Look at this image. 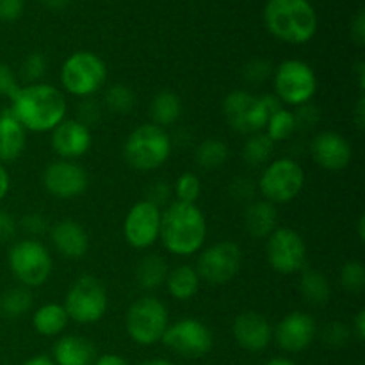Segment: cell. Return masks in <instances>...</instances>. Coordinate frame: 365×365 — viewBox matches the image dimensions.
<instances>
[{"label": "cell", "instance_id": "obj_1", "mask_svg": "<svg viewBox=\"0 0 365 365\" xmlns=\"http://www.w3.org/2000/svg\"><path fill=\"white\" fill-rule=\"evenodd\" d=\"M9 100L11 114L27 132H52L66 120V98L56 86L43 82L20 86Z\"/></svg>", "mask_w": 365, "mask_h": 365}, {"label": "cell", "instance_id": "obj_2", "mask_svg": "<svg viewBox=\"0 0 365 365\" xmlns=\"http://www.w3.org/2000/svg\"><path fill=\"white\" fill-rule=\"evenodd\" d=\"M159 239L171 255H195L205 245V214L196 203H182L175 200L166 210H163Z\"/></svg>", "mask_w": 365, "mask_h": 365}, {"label": "cell", "instance_id": "obj_3", "mask_svg": "<svg viewBox=\"0 0 365 365\" xmlns=\"http://www.w3.org/2000/svg\"><path fill=\"white\" fill-rule=\"evenodd\" d=\"M264 24L280 41L305 45L317 31V14L309 0H269L264 7Z\"/></svg>", "mask_w": 365, "mask_h": 365}, {"label": "cell", "instance_id": "obj_4", "mask_svg": "<svg viewBox=\"0 0 365 365\" xmlns=\"http://www.w3.org/2000/svg\"><path fill=\"white\" fill-rule=\"evenodd\" d=\"M282 109V102L274 95L257 96L246 89H234L223 100V116L232 130L241 134H257L266 128L273 113Z\"/></svg>", "mask_w": 365, "mask_h": 365}, {"label": "cell", "instance_id": "obj_5", "mask_svg": "<svg viewBox=\"0 0 365 365\" xmlns=\"http://www.w3.org/2000/svg\"><path fill=\"white\" fill-rule=\"evenodd\" d=\"M171 148L173 145L166 128L145 123L128 134L123 145V159L130 168L146 173L164 166L170 159Z\"/></svg>", "mask_w": 365, "mask_h": 365}, {"label": "cell", "instance_id": "obj_6", "mask_svg": "<svg viewBox=\"0 0 365 365\" xmlns=\"http://www.w3.org/2000/svg\"><path fill=\"white\" fill-rule=\"evenodd\" d=\"M7 262L13 277L24 287H41L52 274V255L38 239H21L9 248Z\"/></svg>", "mask_w": 365, "mask_h": 365}, {"label": "cell", "instance_id": "obj_7", "mask_svg": "<svg viewBox=\"0 0 365 365\" xmlns=\"http://www.w3.org/2000/svg\"><path fill=\"white\" fill-rule=\"evenodd\" d=\"M59 78L64 91L78 98H88L103 88L107 81V66L100 56L81 50L64 61Z\"/></svg>", "mask_w": 365, "mask_h": 365}, {"label": "cell", "instance_id": "obj_8", "mask_svg": "<svg viewBox=\"0 0 365 365\" xmlns=\"http://www.w3.org/2000/svg\"><path fill=\"white\" fill-rule=\"evenodd\" d=\"M168 327L170 314L166 305L153 296H141L135 299L125 316L128 337L139 346H153L160 342Z\"/></svg>", "mask_w": 365, "mask_h": 365}, {"label": "cell", "instance_id": "obj_9", "mask_svg": "<svg viewBox=\"0 0 365 365\" xmlns=\"http://www.w3.org/2000/svg\"><path fill=\"white\" fill-rule=\"evenodd\" d=\"M63 307L73 323L93 324L106 316L109 309V296L98 278L84 274L68 289Z\"/></svg>", "mask_w": 365, "mask_h": 365}, {"label": "cell", "instance_id": "obj_10", "mask_svg": "<svg viewBox=\"0 0 365 365\" xmlns=\"http://www.w3.org/2000/svg\"><path fill=\"white\" fill-rule=\"evenodd\" d=\"M305 185V171L302 164L291 157H280L260 173L259 191L264 200L273 205L292 202Z\"/></svg>", "mask_w": 365, "mask_h": 365}, {"label": "cell", "instance_id": "obj_11", "mask_svg": "<svg viewBox=\"0 0 365 365\" xmlns=\"http://www.w3.org/2000/svg\"><path fill=\"white\" fill-rule=\"evenodd\" d=\"M274 96L282 103L302 107L310 103L317 91V77L312 66L298 59H287L273 70Z\"/></svg>", "mask_w": 365, "mask_h": 365}, {"label": "cell", "instance_id": "obj_12", "mask_svg": "<svg viewBox=\"0 0 365 365\" xmlns=\"http://www.w3.org/2000/svg\"><path fill=\"white\" fill-rule=\"evenodd\" d=\"M242 252L237 242L220 241L203 250L196 264L200 280L210 285H225L241 271Z\"/></svg>", "mask_w": 365, "mask_h": 365}, {"label": "cell", "instance_id": "obj_13", "mask_svg": "<svg viewBox=\"0 0 365 365\" xmlns=\"http://www.w3.org/2000/svg\"><path fill=\"white\" fill-rule=\"evenodd\" d=\"M269 266L280 274H296L307 266V245L302 235L287 227H278L266 241Z\"/></svg>", "mask_w": 365, "mask_h": 365}, {"label": "cell", "instance_id": "obj_14", "mask_svg": "<svg viewBox=\"0 0 365 365\" xmlns=\"http://www.w3.org/2000/svg\"><path fill=\"white\" fill-rule=\"evenodd\" d=\"M170 351L184 356V359H202L210 353L214 346L212 334L209 327L198 319H180L170 324L160 339Z\"/></svg>", "mask_w": 365, "mask_h": 365}, {"label": "cell", "instance_id": "obj_15", "mask_svg": "<svg viewBox=\"0 0 365 365\" xmlns=\"http://www.w3.org/2000/svg\"><path fill=\"white\" fill-rule=\"evenodd\" d=\"M163 210L148 200L134 203L123 221L125 241L134 250H148L159 241Z\"/></svg>", "mask_w": 365, "mask_h": 365}, {"label": "cell", "instance_id": "obj_16", "mask_svg": "<svg viewBox=\"0 0 365 365\" xmlns=\"http://www.w3.org/2000/svg\"><path fill=\"white\" fill-rule=\"evenodd\" d=\"M89 178L82 166L73 160H56L43 171V185L53 198L73 200L84 195Z\"/></svg>", "mask_w": 365, "mask_h": 365}, {"label": "cell", "instance_id": "obj_17", "mask_svg": "<svg viewBox=\"0 0 365 365\" xmlns=\"http://www.w3.org/2000/svg\"><path fill=\"white\" fill-rule=\"evenodd\" d=\"M317 324L307 312H291L273 328V341L285 353H302L314 342Z\"/></svg>", "mask_w": 365, "mask_h": 365}, {"label": "cell", "instance_id": "obj_18", "mask_svg": "<svg viewBox=\"0 0 365 365\" xmlns=\"http://www.w3.org/2000/svg\"><path fill=\"white\" fill-rule=\"evenodd\" d=\"M310 153L317 166L328 171H342L353 159V148L348 139L339 132H321L310 145Z\"/></svg>", "mask_w": 365, "mask_h": 365}, {"label": "cell", "instance_id": "obj_19", "mask_svg": "<svg viewBox=\"0 0 365 365\" xmlns=\"http://www.w3.org/2000/svg\"><path fill=\"white\" fill-rule=\"evenodd\" d=\"M93 135L89 127L78 120H64L52 130L50 145L63 160L81 159L89 152Z\"/></svg>", "mask_w": 365, "mask_h": 365}, {"label": "cell", "instance_id": "obj_20", "mask_svg": "<svg viewBox=\"0 0 365 365\" xmlns=\"http://www.w3.org/2000/svg\"><path fill=\"white\" fill-rule=\"evenodd\" d=\"M232 334L235 342L245 351L259 353L264 351L273 341V327L269 321L259 312H242L239 314L232 324Z\"/></svg>", "mask_w": 365, "mask_h": 365}, {"label": "cell", "instance_id": "obj_21", "mask_svg": "<svg viewBox=\"0 0 365 365\" xmlns=\"http://www.w3.org/2000/svg\"><path fill=\"white\" fill-rule=\"evenodd\" d=\"M53 248L68 260H81L89 250L88 232L73 220H63L50 230Z\"/></svg>", "mask_w": 365, "mask_h": 365}, {"label": "cell", "instance_id": "obj_22", "mask_svg": "<svg viewBox=\"0 0 365 365\" xmlns=\"http://www.w3.org/2000/svg\"><path fill=\"white\" fill-rule=\"evenodd\" d=\"M56 365H93L96 348L91 341L81 335H64L53 346Z\"/></svg>", "mask_w": 365, "mask_h": 365}, {"label": "cell", "instance_id": "obj_23", "mask_svg": "<svg viewBox=\"0 0 365 365\" xmlns=\"http://www.w3.org/2000/svg\"><path fill=\"white\" fill-rule=\"evenodd\" d=\"M27 146V130L16 121L9 109L0 113V164L20 159Z\"/></svg>", "mask_w": 365, "mask_h": 365}, {"label": "cell", "instance_id": "obj_24", "mask_svg": "<svg viewBox=\"0 0 365 365\" xmlns=\"http://www.w3.org/2000/svg\"><path fill=\"white\" fill-rule=\"evenodd\" d=\"M245 227L252 237L267 239L278 228V210L277 205L257 200L246 207Z\"/></svg>", "mask_w": 365, "mask_h": 365}, {"label": "cell", "instance_id": "obj_25", "mask_svg": "<svg viewBox=\"0 0 365 365\" xmlns=\"http://www.w3.org/2000/svg\"><path fill=\"white\" fill-rule=\"evenodd\" d=\"M70 317L59 303H46L32 314V327L43 337H56L68 328Z\"/></svg>", "mask_w": 365, "mask_h": 365}, {"label": "cell", "instance_id": "obj_26", "mask_svg": "<svg viewBox=\"0 0 365 365\" xmlns=\"http://www.w3.org/2000/svg\"><path fill=\"white\" fill-rule=\"evenodd\" d=\"M200 282L202 280L196 273V267L182 264V266L170 269L166 278V287L171 298L178 299V302H189L198 292Z\"/></svg>", "mask_w": 365, "mask_h": 365}, {"label": "cell", "instance_id": "obj_27", "mask_svg": "<svg viewBox=\"0 0 365 365\" xmlns=\"http://www.w3.org/2000/svg\"><path fill=\"white\" fill-rule=\"evenodd\" d=\"M150 116H152V123L157 127L166 128L170 125H175L182 116L180 96L170 89L159 91L150 103Z\"/></svg>", "mask_w": 365, "mask_h": 365}, {"label": "cell", "instance_id": "obj_28", "mask_svg": "<svg viewBox=\"0 0 365 365\" xmlns=\"http://www.w3.org/2000/svg\"><path fill=\"white\" fill-rule=\"evenodd\" d=\"M170 267L160 255H146L135 267V282L145 291H155L166 284Z\"/></svg>", "mask_w": 365, "mask_h": 365}, {"label": "cell", "instance_id": "obj_29", "mask_svg": "<svg viewBox=\"0 0 365 365\" xmlns=\"http://www.w3.org/2000/svg\"><path fill=\"white\" fill-rule=\"evenodd\" d=\"M299 292L303 299L314 307L327 305L331 298V285L324 274L319 271L305 269L299 280Z\"/></svg>", "mask_w": 365, "mask_h": 365}, {"label": "cell", "instance_id": "obj_30", "mask_svg": "<svg viewBox=\"0 0 365 365\" xmlns=\"http://www.w3.org/2000/svg\"><path fill=\"white\" fill-rule=\"evenodd\" d=\"M228 157H230V150H228L227 143L220 141V139H205L203 143H200L195 152L196 164L207 171L221 168L227 163Z\"/></svg>", "mask_w": 365, "mask_h": 365}, {"label": "cell", "instance_id": "obj_31", "mask_svg": "<svg viewBox=\"0 0 365 365\" xmlns=\"http://www.w3.org/2000/svg\"><path fill=\"white\" fill-rule=\"evenodd\" d=\"M274 143L266 135V132H257L246 139L242 146V160L248 166H262L271 159Z\"/></svg>", "mask_w": 365, "mask_h": 365}, {"label": "cell", "instance_id": "obj_32", "mask_svg": "<svg viewBox=\"0 0 365 365\" xmlns=\"http://www.w3.org/2000/svg\"><path fill=\"white\" fill-rule=\"evenodd\" d=\"M32 309V294L27 287H13L0 296V312L9 319L25 316Z\"/></svg>", "mask_w": 365, "mask_h": 365}, {"label": "cell", "instance_id": "obj_33", "mask_svg": "<svg viewBox=\"0 0 365 365\" xmlns=\"http://www.w3.org/2000/svg\"><path fill=\"white\" fill-rule=\"evenodd\" d=\"M298 125H296V116L294 113L287 109H278L277 113H273L269 116L266 123V135L273 143L287 141L292 134L296 132Z\"/></svg>", "mask_w": 365, "mask_h": 365}, {"label": "cell", "instance_id": "obj_34", "mask_svg": "<svg viewBox=\"0 0 365 365\" xmlns=\"http://www.w3.org/2000/svg\"><path fill=\"white\" fill-rule=\"evenodd\" d=\"M106 103L113 113L128 114L135 106V95L128 86L114 84L107 89Z\"/></svg>", "mask_w": 365, "mask_h": 365}, {"label": "cell", "instance_id": "obj_35", "mask_svg": "<svg viewBox=\"0 0 365 365\" xmlns=\"http://www.w3.org/2000/svg\"><path fill=\"white\" fill-rule=\"evenodd\" d=\"M200 192H202V180H200L198 175L191 173V171L182 173L173 185L175 198L182 203H196V200L200 198Z\"/></svg>", "mask_w": 365, "mask_h": 365}, {"label": "cell", "instance_id": "obj_36", "mask_svg": "<svg viewBox=\"0 0 365 365\" xmlns=\"http://www.w3.org/2000/svg\"><path fill=\"white\" fill-rule=\"evenodd\" d=\"M341 285L344 291L359 294L365 289V266L360 260H349L341 269Z\"/></svg>", "mask_w": 365, "mask_h": 365}, {"label": "cell", "instance_id": "obj_37", "mask_svg": "<svg viewBox=\"0 0 365 365\" xmlns=\"http://www.w3.org/2000/svg\"><path fill=\"white\" fill-rule=\"evenodd\" d=\"M46 73V57L43 53L34 52L29 53L21 63V77L27 84H36Z\"/></svg>", "mask_w": 365, "mask_h": 365}, {"label": "cell", "instance_id": "obj_38", "mask_svg": "<svg viewBox=\"0 0 365 365\" xmlns=\"http://www.w3.org/2000/svg\"><path fill=\"white\" fill-rule=\"evenodd\" d=\"M273 70L269 61L266 59H252L246 63V66L242 68V78H245L248 84H262L264 81H267L269 77H273Z\"/></svg>", "mask_w": 365, "mask_h": 365}, {"label": "cell", "instance_id": "obj_39", "mask_svg": "<svg viewBox=\"0 0 365 365\" xmlns=\"http://www.w3.org/2000/svg\"><path fill=\"white\" fill-rule=\"evenodd\" d=\"M351 330L348 328V324L344 323H330L327 324L323 331V341L327 342L330 348H342V346L348 344L349 337H351Z\"/></svg>", "mask_w": 365, "mask_h": 365}, {"label": "cell", "instance_id": "obj_40", "mask_svg": "<svg viewBox=\"0 0 365 365\" xmlns=\"http://www.w3.org/2000/svg\"><path fill=\"white\" fill-rule=\"evenodd\" d=\"M171 196H173V187H171L168 182L159 180V182H155V184H152V187L148 189V196H146V200H148V202H152L153 205H157L160 209L163 205L170 203Z\"/></svg>", "mask_w": 365, "mask_h": 365}, {"label": "cell", "instance_id": "obj_41", "mask_svg": "<svg viewBox=\"0 0 365 365\" xmlns=\"http://www.w3.org/2000/svg\"><path fill=\"white\" fill-rule=\"evenodd\" d=\"M18 89H20V84L14 71L6 63H0V96L11 98Z\"/></svg>", "mask_w": 365, "mask_h": 365}, {"label": "cell", "instance_id": "obj_42", "mask_svg": "<svg viewBox=\"0 0 365 365\" xmlns=\"http://www.w3.org/2000/svg\"><path fill=\"white\" fill-rule=\"evenodd\" d=\"M24 0H0V21H16L24 14Z\"/></svg>", "mask_w": 365, "mask_h": 365}, {"label": "cell", "instance_id": "obj_43", "mask_svg": "<svg viewBox=\"0 0 365 365\" xmlns=\"http://www.w3.org/2000/svg\"><path fill=\"white\" fill-rule=\"evenodd\" d=\"M100 114H102V109H100L98 103L93 102V100H86V102H82L81 106H78V121L84 123L86 127H89L91 123L98 121Z\"/></svg>", "mask_w": 365, "mask_h": 365}, {"label": "cell", "instance_id": "obj_44", "mask_svg": "<svg viewBox=\"0 0 365 365\" xmlns=\"http://www.w3.org/2000/svg\"><path fill=\"white\" fill-rule=\"evenodd\" d=\"M21 227H24L29 234L41 235V234H45L46 228H48V223H46V220L41 216V214L34 212V214H29V216L24 217V221H21Z\"/></svg>", "mask_w": 365, "mask_h": 365}, {"label": "cell", "instance_id": "obj_45", "mask_svg": "<svg viewBox=\"0 0 365 365\" xmlns=\"http://www.w3.org/2000/svg\"><path fill=\"white\" fill-rule=\"evenodd\" d=\"M16 235V221L7 210L0 209V242L11 241Z\"/></svg>", "mask_w": 365, "mask_h": 365}, {"label": "cell", "instance_id": "obj_46", "mask_svg": "<svg viewBox=\"0 0 365 365\" xmlns=\"http://www.w3.org/2000/svg\"><path fill=\"white\" fill-rule=\"evenodd\" d=\"M294 116L298 127H312V125H316L317 121H319V113H317L316 107L310 106V103L299 107V113H296Z\"/></svg>", "mask_w": 365, "mask_h": 365}, {"label": "cell", "instance_id": "obj_47", "mask_svg": "<svg viewBox=\"0 0 365 365\" xmlns=\"http://www.w3.org/2000/svg\"><path fill=\"white\" fill-rule=\"evenodd\" d=\"M351 38L356 45L362 46L365 43V13L359 11L351 21Z\"/></svg>", "mask_w": 365, "mask_h": 365}, {"label": "cell", "instance_id": "obj_48", "mask_svg": "<svg viewBox=\"0 0 365 365\" xmlns=\"http://www.w3.org/2000/svg\"><path fill=\"white\" fill-rule=\"evenodd\" d=\"M351 334L355 335L356 341L364 342V339H365V310H360V312L355 316V319H353Z\"/></svg>", "mask_w": 365, "mask_h": 365}, {"label": "cell", "instance_id": "obj_49", "mask_svg": "<svg viewBox=\"0 0 365 365\" xmlns=\"http://www.w3.org/2000/svg\"><path fill=\"white\" fill-rule=\"evenodd\" d=\"M353 121H355V125L359 130H364V127H365V98H364V95H360L359 102H356L355 113H353Z\"/></svg>", "mask_w": 365, "mask_h": 365}, {"label": "cell", "instance_id": "obj_50", "mask_svg": "<svg viewBox=\"0 0 365 365\" xmlns=\"http://www.w3.org/2000/svg\"><path fill=\"white\" fill-rule=\"evenodd\" d=\"M93 365H128L127 360L120 355H114V353H107V355L96 356L95 364Z\"/></svg>", "mask_w": 365, "mask_h": 365}, {"label": "cell", "instance_id": "obj_51", "mask_svg": "<svg viewBox=\"0 0 365 365\" xmlns=\"http://www.w3.org/2000/svg\"><path fill=\"white\" fill-rule=\"evenodd\" d=\"M9 187H11L9 173H7V170L4 168V164H0V202H2V200L7 196Z\"/></svg>", "mask_w": 365, "mask_h": 365}, {"label": "cell", "instance_id": "obj_52", "mask_svg": "<svg viewBox=\"0 0 365 365\" xmlns=\"http://www.w3.org/2000/svg\"><path fill=\"white\" fill-rule=\"evenodd\" d=\"M355 73H356V78H359L360 95H364V89H365V64L362 63V61H360V63H356Z\"/></svg>", "mask_w": 365, "mask_h": 365}, {"label": "cell", "instance_id": "obj_53", "mask_svg": "<svg viewBox=\"0 0 365 365\" xmlns=\"http://www.w3.org/2000/svg\"><path fill=\"white\" fill-rule=\"evenodd\" d=\"M24 365H56V362L46 355H36L32 359H29Z\"/></svg>", "mask_w": 365, "mask_h": 365}, {"label": "cell", "instance_id": "obj_54", "mask_svg": "<svg viewBox=\"0 0 365 365\" xmlns=\"http://www.w3.org/2000/svg\"><path fill=\"white\" fill-rule=\"evenodd\" d=\"M43 2H45V6L50 7V9H63L64 6H68L70 0H43Z\"/></svg>", "mask_w": 365, "mask_h": 365}, {"label": "cell", "instance_id": "obj_55", "mask_svg": "<svg viewBox=\"0 0 365 365\" xmlns=\"http://www.w3.org/2000/svg\"><path fill=\"white\" fill-rule=\"evenodd\" d=\"M356 230H359V239L360 241H365V217L360 216L359 217V225H356Z\"/></svg>", "mask_w": 365, "mask_h": 365}, {"label": "cell", "instance_id": "obj_56", "mask_svg": "<svg viewBox=\"0 0 365 365\" xmlns=\"http://www.w3.org/2000/svg\"><path fill=\"white\" fill-rule=\"evenodd\" d=\"M139 365H175V364L164 359H152V360H145V362H141Z\"/></svg>", "mask_w": 365, "mask_h": 365}, {"label": "cell", "instance_id": "obj_57", "mask_svg": "<svg viewBox=\"0 0 365 365\" xmlns=\"http://www.w3.org/2000/svg\"><path fill=\"white\" fill-rule=\"evenodd\" d=\"M266 365H298L289 359H271Z\"/></svg>", "mask_w": 365, "mask_h": 365}]
</instances>
